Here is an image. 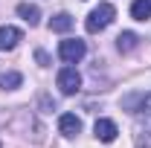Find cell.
<instances>
[{
	"mask_svg": "<svg viewBox=\"0 0 151 148\" xmlns=\"http://www.w3.org/2000/svg\"><path fill=\"white\" fill-rule=\"evenodd\" d=\"M131 18L134 20H148L151 18V0H134L131 3Z\"/></svg>",
	"mask_w": 151,
	"mask_h": 148,
	"instance_id": "obj_8",
	"label": "cell"
},
{
	"mask_svg": "<svg viewBox=\"0 0 151 148\" xmlns=\"http://www.w3.org/2000/svg\"><path fill=\"white\" fill-rule=\"evenodd\" d=\"M137 148H151V93L145 96L139 116H137Z\"/></svg>",
	"mask_w": 151,
	"mask_h": 148,
	"instance_id": "obj_2",
	"label": "cell"
},
{
	"mask_svg": "<svg viewBox=\"0 0 151 148\" xmlns=\"http://www.w3.org/2000/svg\"><path fill=\"white\" fill-rule=\"evenodd\" d=\"M116 18V9H113L111 3H99L96 9H90V15L84 20V29L87 32H102V29H108Z\"/></svg>",
	"mask_w": 151,
	"mask_h": 148,
	"instance_id": "obj_1",
	"label": "cell"
},
{
	"mask_svg": "<svg viewBox=\"0 0 151 148\" xmlns=\"http://www.w3.org/2000/svg\"><path fill=\"white\" fill-rule=\"evenodd\" d=\"M137 44H139V38L134 35V32H122V35L116 38V50L119 52H131V50H137Z\"/></svg>",
	"mask_w": 151,
	"mask_h": 148,
	"instance_id": "obj_9",
	"label": "cell"
},
{
	"mask_svg": "<svg viewBox=\"0 0 151 148\" xmlns=\"http://www.w3.org/2000/svg\"><path fill=\"white\" fill-rule=\"evenodd\" d=\"M84 52H87V47H84L81 38H64V41L58 44V58H61L64 64H76V61H81Z\"/></svg>",
	"mask_w": 151,
	"mask_h": 148,
	"instance_id": "obj_3",
	"label": "cell"
},
{
	"mask_svg": "<svg viewBox=\"0 0 151 148\" xmlns=\"http://www.w3.org/2000/svg\"><path fill=\"white\" fill-rule=\"evenodd\" d=\"M20 81H23V75L15 73V70H9V73L0 75V90H15V87H20Z\"/></svg>",
	"mask_w": 151,
	"mask_h": 148,
	"instance_id": "obj_12",
	"label": "cell"
},
{
	"mask_svg": "<svg viewBox=\"0 0 151 148\" xmlns=\"http://www.w3.org/2000/svg\"><path fill=\"white\" fill-rule=\"evenodd\" d=\"M93 134H96V139H99V142H113V139H116V134H119V128H116V122H113V119H96Z\"/></svg>",
	"mask_w": 151,
	"mask_h": 148,
	"instance_id": "obj_6",
	"label": "cell"
},
{
	"mask_svg": "<svg viewBox=\"0 0 151 148\" xmlns=\"http://www.w3.org/2000/svg\"><path fill=\"white\" fill-rule=\"evenodd\" d=\"M58 131H61V137L73 139V137L81 134V119H78L76 113H61V116H58Z\"/></svg>",
	"mask_w": 151,
	"mask_h": 148,
	"instance_id": "obj_5",
	"label": "cell"
},
{
	"mask_svg": "<svg viewBox=\"0 0 151 148\" xmlns=\"http://www.w3.org/2000/svg\"><path fill=\"white\" fill-rule=\"evenodd\" d=\"M58 87H61L64 96H73V93L81 90V75L76 73V67H64L58 73Z\"/></svg>",
	"mask_w": 151,
	"mask_h": 148,
	"instance_id": "obj_4",
	"label": "cell"
},
{
	"mask_svg": "<svg viewBox=\"0 0 151 148\" xmlns=\"http://www.w3.org/2000/svg\"><path fill=\"white\" fill-rule=\"evenodd\" d=\"M18 15L26 20L29 26H35L38 20H41V12H38V6H29V3H20V6H18Z\"/></svg>",
	"mask_w": 151,
	"mask_h": 148,
	"instance_id": "obj_11",
	"label": "cell"
},
{
	"mask_svg": "<svg viewBox=\"0 0 151 148\" xmlns=\"http://www.w3.org/2000/svg\"><path fill=\"white\" fill-rule=\"evenodd\" d=\"M50 29H52V32H70V29H73V18H70L67 12H61V15H55V18L50 20Z\"/></svg>",
	"mask_w": 151,
	"mask_h": 148,
	"instance_id": "obj_10",
	"label": "cell"
},
{
	"mask_svg": "<svg viewBox=\"0 0 151 148\" xmlns=\"http://www.w3.org/2000/svg\"><path fill=\"white\" fill-rule=\"evenodd\" d=\"M18 41H23V32H20L18 26H0V50L3 52L6 50H15Z\"/></svg>",
	"mask_w": 151,
	"mask_h": 148,
	"instance_id": "obj_7",
	"label": "cell"
}]
</instances>
